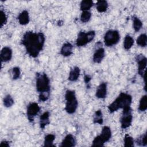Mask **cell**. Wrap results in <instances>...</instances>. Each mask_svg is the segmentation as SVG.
Listing matches in <instances>:
<instances>
[{
	"mask_svg": "<svg viewBox=\"0 0 147 147\" xmlns=\"http://www.w3.org/2000/svg\"><path fill=\"white\" fill-rule=\"evenodd\" d=\"M18 20L19 21V23L21 25H25L29 23V13L26 10L22 11L18 16Z\"/></svg>",
	"mask_w": 147,
	"mask_h": 147,
	"instance_id": "obj_18",
	"label": "cell"
},
{
	"mask_svg": "<svg viewBox=\"0 0 147 147\" xmlns=\"http://www.w3.org/2000/svg\"><path fill=\"white\" fill-rule=\"evenodd\" d=\"M55 139V136L52 134H47L45 137L44 139V145L45 146H55L53 142Z\"/></svg>",
	"mask_w": 147,
	"mask_h": 147,
	"instance_id": "obj_22",
	"label": "cell"
},
{
	"mask_svg": "<svg viewBox=\"0 0 147 147\" xmlns=\"http://www.w3.org/2000/svg\"><path fill=\"white\" fill-rule=\"evenodd\" d=\"M147 109V101L146 95L142 96L140 100V104L138 106V110L140 111H145Z\"/></svg>",
	"mask_w": 147,
	"mask_h": 147,
	"instance_id": "obj_25",
	"label": "cell"
},
{
	"mask_svg": "<svg viewBox=\"0 0 147 147\" xmlns=\"http://www.w3.org/2000/svg\"><path fill=\"white\" fill-rule=\"evenodd\" d=\"M132 110L130 107H127L123 109L122 115L120 119L121 127L122 129H126L131 124L132 122Z\"/></svg>",
	"mask_w": 147,
	"mask_h": 147,
	"instance_id": "obj_7",
	"label": "cell"
},
{
	"mask_svg": "<svg viewBox=\"0 0 147 147\" xmlns=\"http://www.w3.org/2000/svg\"><path fill=\"white\" fill-rule=\"evenodd\" d=\"M136 144L139 146H145L147 145L146 142V134L145 133L139 137L136 141Z\"/></svg>",
	"mask_w": 147,
	"mask_h": 147,
	"instance_id": "obj_27",
	"label": "cell"
},
{
	"mask_svg": "<svg viewBox=\"0 0 147 147\" xmlns=\"http://www.w3.org/2000/svg\"><path fill=\"white\" fill-rule=\"evenodd\" d=\"M75 145H76V140L75 137L73 135L69 134L65 137V138L61 142L60 146L72 147V146H75Z\"/></svg>",
	"mask_w": 147,
	"mask_h": 147,
	"instance_id": "obj_13",
	"label": "cell"
},
{
	"mask_svg": "<svg viewBox=\"0 0 147 147\" xmlns=\"http://www.w3.org/2000/svg\"><path fill=\"white\" fill-rule=\"evenodd\" d=\"M104 145V143L102 141L99 136L95 137L92 141V146H103Z\"/></svg>",
	"mask_w": 147,
	"mask_h": 147,
	"instance_id": "obj_32",
	"label": "cell"
},
{
	"mask_svg": "<svg viewBox=\"0 0 147 147\" xmlns=\"http://www.w3.org/2000/svg\"><path fill=\"white\" fill-rule=\"evenodd\" d=\"M102 44L100 42H98L95 44L96 48L93 56V61L96 63H100L105 57V49L102 47Z\"/></svg>",
	"mask_w": 147,
	"mask_h": 147,
	"instance_id": "obj_10",
	"label": "cell"
},
{
	"mask_svg": "<svg viewBox=\"0 0 147 147\" xmlns=\"http://www.w3.org/2000/svg\"><path fill=\"white\" fill-rule=\"evenodd\" d=\"M14 104V100L10 95H7L3 99V105L6 107H10Z\"/></svg>",
	"mask_w": 147,
	"mask_h": 147,
	"instance_id": "obj_28",
	"label": "cell"
},
{
	"mask_svg": "<svg viewBox=\"0 0 147 147\" xmlns=\"http://www.w3.org/2000/svg\"><path fill=\"white\" fill-rule=\"evenodd\" d=\"M137 44L141 47H145L146 46L147 42H146V34H141L140 35L138 38H137Z\"/></svg>",
	"mask_w": 147,
	"mask_h": 147,
	"instance_id": "obj_24",
	"label": "cell"
},
{
	"mask_svg": "<svg viewBox=\"0 0 147 147\" xmlns=\"http://www.w3.org/2000/svg\"><path fill=\"white\" fill-rule=\"evenodd\" d=\"M136 61L138 64V74L143 77L145 82V68L146 67L147 59L142 55H138L136 57Z\"/></svg>",
	"mask_w": 147,
	"mask_h": 147,
	"instance_id": "obj_8",
	"label": "cell"
},
{
	"mask_svg": "<svg viewBox=\"0 0 147 147\" xmlns=\"http://www.w3.org/2000/svg\"><path fill=\"white\" fill-rule=\"evenodd\" d=\"M120 35L118 30H109L105 34L104 42L106 46L111 47L118 42Z\"/></svg>",
	"mask_w": 147,
	"mask_h": 147,
	"instance_id": "obj_6",
	"label": "cell"
},
{
	"mask_svg": "<svg viewBox=\"0 0 147 147\" xmlns=\"http://www.w3.org/2000/svg\"><path fill=\"white\" fill-rule=\"evenodd\" d=\"M107 95V83L103 82L99 84L96 91L95 95L98 98L103 99Z\"/></svg>",
	"mask_w": 147,
	"mask_h": 147,
	"instance_id": "obj_12",
	"label": "cell"
},
{
	"mask_svg": "<svg viewBox=\"0 0 147 147\" xmlns=\"http://www.w3.org/2000/svg\"><path fill=\"white\" fill-rule=\"evenodd\" d=\"M94 2L91 0L82 1L80 2V10L82 11H88L92 6Z\"/></svg>",
	"mask_w": 147,
	"mask_h": 147,
	"instance_id": "obj_21",
	"label": "cell"
},
{
	"mask_svg": "<svg viewBox=\"0 0 147 147\" xmlns=\"http://www.w3.org/2000/svg\"><path fill=\"white\" fill-rule=\"evenodd\" d=\"M99 137L104 144L107 142L111 137V131L110 128L108 126H104L102 128L101 133L99 135Z\"/></svg>",
	"mask_w": 147,
	"mask_h": 147,
	"instance_id": "obj_14",
	"label": "cell"
},
{
	"mask_svg": "<svg viewBox=\"0 0 147 147\" xmlns=\"http://www.w3.org/2000/svg\"><path fill=\"white\" fill-rule=\"evenodd\" d=\"M12 74H13V79L14 80H16L18 79L20 77V74H21L20 68L17 67H14L12 69Z\"/></svg>",
	"mask_w": 147,
	"mask_h": 147,
	"instance_id": "obj_31",
	"label": "cell"
},
{
	"mask_svg": "<svg viewBox=\"0 0 147 147\" xmlns=\"http://www.w3.org/2000/svg\"><path fill=\"white\" fill-rule=\"evenodd\" d=\"M0 15H1V26L2 27L5 24H6L7 22V17H6V15L5 14V13L2 10H1V12H0Z\"/></svg>",
	"mask_w": 147,
	"mask_h": 147,
	"instance_id": "obj_33",
	"label": "cell"
},
{
	"mask_svg": "<svg viewBox=\"0 0 147 147\" xmlns=\"http://www.w3.org/2000/svg\"><path fill=\"white\" fill-rule=\"evenodd\" d=\"M66 100L65 110L68 114L74 113L78 107V102L76 98L75 92L73 90H67L65 94Z\"/></svg>",
	"mask_w": 147,
	"mask_h": 147,
	"instance_id": "obj_4",
	"label": "cell"
},
{
	"mask_svg": "<svg viewBox=\"0 0 147 147\" xmlns=\"http://www.w3.org/2000/svg\"><path fill=\"white\" fill-rule=\"evenodd\" d=\"M40 107L37 103H30L27 106V117L29 122H33L34 117L39 113Z\"/></svg>",
	"mask_w": 147,
	"mask_h": 147,
	"instance_id": "obj_9",
	"label": "cell"
},
{
	"mask_svg": "<svg viewBox=\"0 0 147 147\" xmlns=\"http://www.w3.org/2000/svg\"><path fill=\"white\" fill-rule=\"evenodd\" d=\"M134 142L133 138L128 134H126L124 137L125 146H134Z\"/></svg>",
	"mask_w": 147,
	"mask_h": 147,
	"instance_id": "obj_29",
	"label": "cell"
},
{
	"mask_svg": "<svg viewBox=\"0 0 147 147\" xmlns=\"http://www.w3.org/2000/svg\"><path fill=\"white\" fill-rule=\"evenodd\" d=\"M49 113L48 111H45L44 113L40 117V128L43 129L45 127L49 124Z\"/></svg>",
	"mask_w": 147,
	"mask_h": 147,
	"instance_id": "obj_17",
	"label": "cell"
},
{
	"mask_svg": "<svg viewBox=\"0 0 147 147\" xmlns=\"http://www.w3.org/2000/svg\"><path fill=\"white\" fill-rule=\"evenodd\" d=\"M93 121L94 123H99L100 125H102L103 123V116L102 111L100 110H98L95 113Z\"/></svg>",
	"mask_w": 147,
	"mask_h": 147,
	"instance_id": "obj_23",
	"label": "cell"
},
{
	"mask_svg": "<svg viewBox=\"0 0 147 147\" xmlns=\"http://www.w3.org/2000/svg\"><path fill=\"white\" fill-rule=\"evenodd\" d=\"M12 57V50L9 47H3L1 51V60L2 62H7Z\"/></svg>",
	"mask_w": 147,
	"mask_h": 147,
	"instance_id": "obj_11",
	"label": "cell"
},
{
	"mask_svg": "<svg viewBox=\"0 0 147 147\" xmlns=\"http://www.w3.org/2000/svg\"><path fill=\"white\" fill-rule=\"evenodd\" d=\"M80 70L78 67H74L72 68L69 74L68 80L71 82L76 81L80 76Z\"/></svg>",
	"mask_w": 147,
	"mask_h": 147,
	"instance_id": "obj_16",
	"label": "cell"
},
{
	"mask_svg": "<svg viewBox=\"0 0 147 147\" xmlns=\"http://www.w3.org/2000/svg\"><path fill=\"white\" fill-rule=\"evenodd\" d=\"M50 92H43L39 94V100L45 102L47 100L49 97Z\"/></svg>",
	"mask_w": 147,
	"mask_h": 147,
	"instance_id": "obj_34",
	"label": "cell"
},
{
	"mask_svg": "<svg viewBox=\"0 0 147 147\" xmlns=\"http://www.w3.org/2000/svg\"><path fill=\"white\" fill-rule=\"evenodd\" d=\"M134 44V39L129 35H126L123 41V47L126 50L130 49Z\"/></svg>",
	"mask_w": 147,
	"mask_h": 147,
	"instance_id": "obj_20",
	"label": "cell"
},
{
	"mask_svg": "<svg viewBox=\"0 0 147 147\" xmlns=\"http://www.w3.org/2000/svg\"><path fill=\"white\" fill-rule=\"evenodd\" d=\"M72 48L73 46L70 42H66L62 46L60 50V53L63 56H69L72 54Z\"/></svg>",
	"mask_w": 147,
	"mask_h": 147,
	"instance_id": "obj_15",
	"label": "cell"
},
{
	"mask_svg": "<svg viewBox=\"0 0 147 147\" xmlns=\"http://www.w3.org/2000/svg\"><path fill=\"white\" fill-rule=\"evenodd\" d=\"M91 79V78L89 75H86L84 76V82H85V83L86 84L89 83V82H90Z\"/></svg>",
	"mask_w": 147,
	"mask_h": 147,
	"instance_id": "obj_35",
	"label": "cell"
},
{
	"mask_svg": "<svg viewBox=\"0 0 147 147\" xmlns=\"http://www.w3.org/2000/svg\"><path fill=\"white\" fill-rule=\"evenodd\" d=\"M133 28L135 32H138L142 26V23L141 21L137 17H133Z\"/></svg>",
	"mask_w": 147,
	"mask_h": 147,
	"instance_id": "obj_26",
	"label": "cell"
},
{
	"mask_svg": "<svg viewBox=\"0 0 147 147\" xmlns=\"http://www.w3.org/2000/svg\"><path fill=\"white\" fill-rule=\"evenodd\" d=\"M36 90L40 93L50 92V81L45 73H36Z\"/></svg>",
	"mask_w": 147,
	"mask_h": 147,
	"instance_id": "obj_3",
	"label": "cell"
},
{
	"mask_svg": "<svg viewBox=\"0 0 147 147\" xmlns=\"http://www.w3.org/2000/svg\"><path fill=\"white\" fill-rule=\"evenodd\" d=\"M91 17V13L88 11H83L81 16L80 20L82 22H88Z\"/></svg>",
	"mask_w": 147,
	"mask_h": 147,
	"instance_id": "obj_30",
	"label": "cell"
},
{
	"mask_svg": "<svg viewBox=\"0 0 147 147\" xmlns=\"http://www.w3.org/2000/svg\"><path fill=\"white\" fill-rule=\"evenodd\" d=\"M132 97L130 95L121 92L118 96L108 106V110L110 113L117 111L119 109H124L130 107Z\"/></svg>",
	"mask_w": 147,
	"mask_h": 147,
	"instance_id": "obj_2",
	"label": "cell"
},
{
	"mask_svg": "<svg viewBox=\"0 0 147 147\" xmlns=\"http://www.w3.org/2000/svg\"><path fill=\"white\" fill-rule=\"evenodd\" d=\"M1 146H6V147H8L9 146V142L7 141H3L1 142V144H0Z\"/></svg>",
	"mask_w": 147,
	"mask_h": 147,
	"instance_id": "obj_36",
	"label": "cell"
},
{
	"mask_svg": "<svg viewBox=\"0 0 147 147\" xmlns=\"http://www.w3.org/2000/svg\"><path fill=\"white\" fill-rule=\"evenodd\" d=\"M108 7V3L106 1H98L96 3V10L99 13H103L106 11Z\"/></svg>",
	"mask_w": 147,
	"mask_h": 147,
	"instance_id": "obj_19",
	"label": "cell"
},
{
	"mask_svg": "<svg viewBox=\"0 0 147 147\" xmlns=\"http://www.w3.org/2000/svg\"><path fill=\"white\" fill-rule=\"evenodd\" d=\"M95 36V32L94 30L89 31L87 33L80 32L78 35L76 41V45L78 47H83L90 42Z\"/></svg>",
	"mask_w": 147,
	"mask_h": 147,
	"instance_id": "obj_5",
	"label": "cell"
},
{
	"mask_svg": "<svg viewBox=\"0 0 147 147\" xmlns=\"http://www.w3.org/2000/svg\"><path fill=\"white\" fill-rule=\"evenodd\" d=\"M45 42V36L41 32H26L21 40V44L25 47L26 53L32 57H37L42 51Z\"/></svg>",
	"mask_w": 147,
	"mask_h": 147,
	"instance_id": "obj_1",
	"label": "cell"
}]
</instances>
